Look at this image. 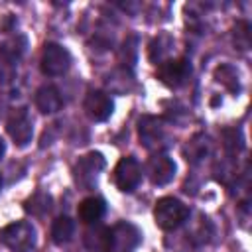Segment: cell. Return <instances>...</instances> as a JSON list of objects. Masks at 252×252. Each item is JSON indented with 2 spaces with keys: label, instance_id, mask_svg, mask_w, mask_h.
<instances>
[{
  "label": "cell",
  "instance_id": "cell-11",
  "mask_svg": "<svg viewBox=\"0 0 252 252\" xmlns=\"http://www.w3.org/2000/svg\"><path fill=\"white\" fill-rule=\"evenodd\" d=\"M138 134H140L142 144L148 150H154V148H158L163 142V138H165V126L156 116H144L140 120V124H138Z\"/></svg>",
  "mask_w": 252,
  "mask_h": 252
},
{
  "label": "cell",
  "instance_id": "cell-17",
  "mask_svg": "<svg viewBox=\"0 0 252 252\" xmlns=\"http://www.w3.org/2000/svg\"><path fill=\"white\" fill-rule=\"evenodd\" d=\"M215 77H217L219 83H222L232 93L238 91V73H236V69L232 65H220V67H217Z\"/></svg>",
  "mask_w": 252,
  "mask_h": 252
},
{
  "label": "cell",
  "instance_id": "cell-10",
  "mask_svg": "<svg viewBox=\"0 0 252 252\" xmlns=\"http://www.w3.org/2000/svg\"><path fill=\"white\" fill-rule=\"evenodd\" d=\"M148 175L154 185H167L175 177V161L165 154H156L148 161Z\"/></svg>",
  "mask_w": 252,
  "mask_h": 252
},
{
  "label": "cell",
  "instance_id": "cell-13",
  "mask_svg": "<svg viewBox=\"0 0 252 252\" xmlns=\"http://www.w3.org/2000/svg\"><path fill=\"white\" fill-rule=\"evenodd\" d=\"M85 246L89 252H112V236L108 226L94 224L85 232Z\"/></svg>",
  "mask_w": 252,
  "mask_h": 252
},
{
  "label": "cell",
  "instance_id": "cell-6",
  "mask_svg": "<svg viewBox=\"0 0 252 252\" xmlns=\"http://www.w3.org/2000/svg\"><path fill=\"white\" fill-rule=\"evenodd\" d=\"M6 128H8V134L12 136L14 144L24 148L32 142V136H33V124H32V118L28 114L26 108H16L10 116H8V122H6Z\"/></svg>",
  "mask_w": 252,
  "mask_h": 252
},
{
  "label": "cell",
  "instance_id": "cell-15",
  "mask_svg": "<svg viewBox=\"0 0 252 252\" xmlns=\"http://www.w3.org/2000/svg\"><path fill=\"white\" fill-rule=\"evenodd\" d=\"M75 232V222L69 217H57L51 224V238L55 244H65L73 238Z\"/></svg>",
  "mask_w": 252,
  "mask_h": 252
},
{
  "label": "cell",
  "instance_id": "cell-16",
  "mask_svg": "<svg viewBox=\"0 0 252 252\" xmlns=\"http://www.w3.org/2000/svg\"><path fill=\"white\" fill-rule=\"evenodd\" d=\"M51 203H53L51 195H47V193H43V191H37V193H33V195L24 203V209H26L30 215H33V217H43L45 213L51 211Z\"/></svg>",
  "mask_w": 252,
  "mask_h": 252
},
{
  "label": "cell",
  "instance_id": "cell-4",
  "mask_svg": "<svg viewBox=\"0 0 252 252\" xmlns=\"http://www.w3.org/2000/svg\"><path fill=\"white\" fill-rule=\"evenodd\" d=\"M158 79L169 87V89H177L181 85H185V81L191 75V63L185 57L179 59H165L158 65Z\"/></svg>",
  "mask_w": 252,
  "mask_h": 252
},
{
  "label": "cell",
  "instance_id": "cell-5",
  "mask_svg": "<svg viewBox=\"0 0 252 252\" xmlns=\"http://www.w3.org/2000/svg\"><path fill=\"white\" fill-rule=\"evenodd\" d=\"M142 181V167L136 158L126 156L114 167V183L120 191H134Z\"/></svg>",
  "mask_w": 252,
  "mask_h": 252
},
{
  "label": "cell",
  "instance_id": "cell-9",
  "mask_svg": "<svg viewBox=\"0 0 252 252\" xmlns=\"http://www.w3.org/2000/svg\"><path fill=\"white\" fill-rule=\"evenodd\" d=\"M83 106H85L87 116L91 120H94V122H104L112 114V110H114L112 98L106 93H102V91H91L85 96Z\"/></svg>",
  "mask_w": 252,
  "mask_h": 252
},
{
  "label": "cell",
  "instance_id": "cell-1",
  "mask_svg": "<svg viewBox=\"0 0 252 252\" xmlns=\"http://www.w3.org/2000/svg\"><path fill=\"white\" fill-rule=\"evenodd\" d=\"M189 217V207L175 197H163L154 207V220L161 230H175Z\"/></svg>",
  "mask_w": 252,
  "mask_h": 252
},
{
  "label": "cell",
  "instance_id": "cell-2",
  "mask_svg": "<svg viewBox=\"0 0 252 252\" xmlns=\"http://www.w3.org/2000/svg\"><path fill=\"white\" fill-rule=\"evenodd\" d=\"M0 240L12 252H32L35 248V228L28 220L10 222L0 230Z\"/></svg>",
  "mask_w": 252,
  "mask_h": 252
},
{
  "label": "cell",
  "instance_id": "cell-20",
  "mask_svg": "<svg viewBox=\"0 0 252 252\" xmlns=\"http://www.w3.org/2000/svg\"><path fill=\"white\" fill-rule=\"evenodd\" d=\"M0 187H2V177H0Z\"/></svg>",
  "mask_w": 252,
  "mask_h": 252
},
{
  "label": "cell",
  "instance_id": "cell-19",
  "mask_svg": "<svg viewBox=\"0 0 252 252\" xmlns=\"http://www.w3.org/2000/svg\"><path fill=\"white\" fill-rule=\"evenodd\" d=\"M4 150H6V148H4V142H2V138H0V159H2V156H4Z\"/></svg>",
  "mask_w": 252,
  "mask_h": 252
},
{
  "label": "cell",
  "instance_id": "cell-12",
  "mask_svg": "<svg viewBox=\"0 0 252 252\" xmlns=\"http://www.w3.org/2000/svg\"><path fill=\"white\" fill-rule=\"evenodd\" d=\"M33 100H35L37 110L43 112V114H53V112L61 110V106H63V96H61L59 89L53 87V85H43V87H39Z\"/></svg>",
  "mask_w": 252,
  "mask_h": 252
},
{
  "label": "cell",
  "instance_id": "cell-8",
  "mask_svg": "<svg viewBox=\"0 0 252 252\" xmlns=\"http://www.w3.org/2000/svg\"><path fill=\"white\" fill-rule=\"evenodd\" d=\"M110 236H112V252H132L142 240L140 230L130 222L114 224L110 228Z\"/></svg>",
  "mask_w": 252,
  "mask_h": 252
},
{
  "label": "cell",
  "instance_id": "cell-7",
  "mask_svg": "<svg viewBox=\"0 0 252 252\" xmlns=\"http://www.w3.org/2000/svg\"><path fill=\"white\" fill-rule=\"evenodd\" d=\"M104 167V158L100 152H91L83 158H79V161L75 163V179L79 185L83 187H93L96 183L98 173Z\"/></svg>",
  "mask_w": 252,
  "mask_h": 252
},
{
  "label": "cell",
  "instance_id": "cell-18",
  "mask_svg": "<svg viewBox=\"0 0 252 252\" xmlns=\"http://www.w3.org/2000/svg\"><path fill=\"white\" fill-rule=\"evenodd\" d=\"M16 75V63L14 59H10L2 49H0V81L2 83H8L12 81Z\"/></svg>",
  "mask_w": 252,
  "mask_h": 252
},
{
  "label": "cell",
  "instance_id": "cell-3",
  "mask_svg": "<svg viewBox=\"0 0 252 252\" xmlns=\"http://www.w3.org/2000/svg\"><path fill=\"white\" fill-rule=\"evenodd\" d=\"M71 67V53L59 43H45L41 53V71L49 77L65 75Z\"/></svg>",
  "mask_w": 252,
  "mask_h": 252
},
{
  "label": "cell",
  "instance_id": "cell-14",
  "mask_svg": "<svg viewBox=\"0 0 252 252\" xmlns=\"http://www.w3.org/2000/svg\"><path fill=\"white\" fill-rule=\"evenodd\" d=\"M77 213L85 224H96L106 213V203L100 197H87L81 201Z\"/></svg>",
  "mask_w": 252,
  "mask_h": 252
}]
</instances>
